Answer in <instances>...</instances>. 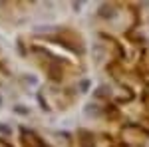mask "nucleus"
I'll return each instance as SVG.
<instances>
[{"instance_id":"1","label":"nucleus","mask_w":149,"mask_h":147,"mask_svg":"<svg viewBox=\"0 0 149 147\" xmlns=\"http://www.w3.org/2000/svg\"><path fill=\"white\" fill-rule=\"evenodd\" d=\"M20 52L44 76L52 91L68 93L70 86L86 74V46L72 28L24 36Z\"/></svg>"},{"instance_id":"2","label":"nucleus","mask_w":149,"mask_h":147,"mask_svg":"<svg viewBox=\"0 0 149 147\" xmlns=\"http://www.w3.org/2000/svg\"><path fill=\"white\" fill-rule=\"evenodd\" d=\"M0 147H52L44 137L36 135L34 131H18L14 135H0Z\"/></svg>"}]
</instances>
